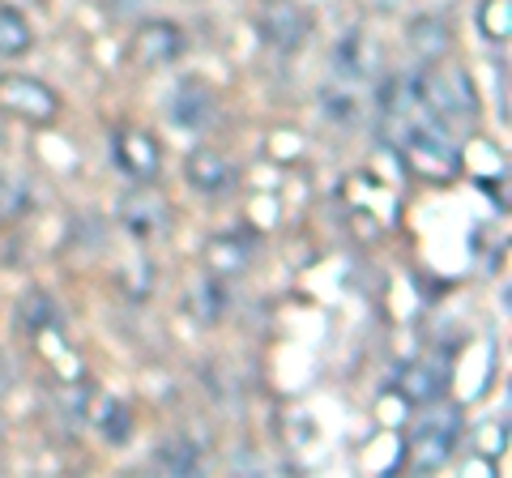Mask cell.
Instances as JSON below:
<instances>
[{"mask_svg": "<svg viewBox=\"0 0 512 478\" xmlns=\"http://www.w3.org/2000/svg\"><path fill=\"white\" fill-rule=\"evenodd\" d=\"M94 423H99L107 444H128V436H133V410H128L124 402H111V397L94 410Z\"/></svg>", "mask_w": 512, "mask_h": 478, "instance_id": "2e32d148", "label": "cell"}, {"mask_svg": "<svg viewBox=\"0 0 512 478\" xmlns=\"http://www.w3.org/2000/svg\"><path fill=\"white\" fill-rule=\"evenodd\" d=\"M111 154H116V167L137 184H150V180H158V171H163V146H158L146 129H116Z\"/></svg>", "mask_w": 512, "mask_h": 478, "instance_id": "8992f818", "label": "cell"}, {"mask_svg": "<svg viewBox=\"0 0 512 478\" xmlns=\"http://www.w3.org/2000/svg\"><path fill=\"white\" fill-rule=\"evenodd\" d=\"M30 210V193L22 180H13V175H0V222H13Z\"/></svg>", "mask_w": 512, "mask_h": 478, "instance_id": "ac0fdd59", "label": "cell"}, {"mask_svg": "<svg viewBox=\"0 0 512 478\" xmlns=\"http://www.w3.org/2000/svg\"><path fill=\"white\" fill-rule=\"evenodd\" d=\"M256 35L274 52H299L312 35V18L295 0H265L261 13H256Z\"/></svg>", "mask_w": 512, "mask_h": 478, "instance_id": "277c9868", "label": "cell"}, {"mask_svg": "<svg viewBox=\"0 0 512 478\" xmlns=\"http://www.w3.org/2000/svg\"><path fill=\"white\" fill-rule=\"evenodd\" d=\"M0 107L26 124H52L60 116V94L30 73H5L0 77Z\"/></svg>", "mask_w": 512, "mask_h": 478, "instance_id": "3957f363", "label": "cell"}, {"mask_svg": "<svg viewBox=\"0 0 512 478\" xmlns=\"http://www.w3.org/2000/svg\"><path fill=\"white\" fill-rule=\"evenodd\" d=\"M120 227L137 239H163L171 227V210L163 205V197L133 193V197L120 201Z\"/></svg>", "mask_w": 512, "mask_h": 478, "instance_id": "30bf717a", "label": "cell"}, {"mask_svg": "<svg viewBox=\"0 0 512 478\" xmlns=\"http://www.w3.org/2000/svg\"><path fill=\"white\" fill-rule=\"evenodd\" d=\"M188 52V39H184V30L175 26V22H146V26H137V35L133 43H128V56H133V65L141 69H163V65H175Z\"/></svg>", "mask_w": 512, "mask_h": 478, "instance_id": "5b68a950", "label": "cell"}, {"mask_svg": "<svg viewBox=\"0 0 512 478\" xmlns=\"http://www.w3.org/2000/svg\"><path fill=\"white\" fill-rule=\"evenodd\" d=\"M406 43L423 65H436V60L448 56V47H453V30H448V22L436 18V13H419V18H410V26H406Z\"/></svg>", "mask_w": 512, "mask_h": 478, "instance_id": "7c38bea8", "label": "cell"}, {"mask_svg": "<svg viewBox=\"0 0 512 478\" xmlns=\"http://www.w3.org/2000/svg\"><path fill=\"white\" fill-rule=\"evenodd\" d=\"M508 449V423H483V432H478V453L483 457H504Z\"/></svg>", "mask_w": 512, "mask_h": 478, "instance_id": "ffe728a7", "label": "cell"}, {"mask_svg": "<svg viewBox=\"0 0 512 478\" xmlns=\"http://www.w3.org/2000/svg\"><path fill=\"white\" fill-rule=\"evenodd\" d=\"M461 423H466L461 419V406H448L444 397L423 406V419L414 423V432H410V466L414 470H440L444 461L457 453Z\"/></svg>", "mask_w": 512, "mask_h": 478, "instance_id": "6da1fadb", "label": "cell"}, {"mask_svg": "<svg viewBox=\"0 0 512 478\" xmlns=\"http://www.w3.org/2000/svg\"><path fill=\"white\" fill-rule=\"evenodd\" d=\"M167 111H171V120L180 124V129L197 133V129H210V124H214L218 103H214V94L205 90L201 82H180V86H175V94H171Z\"/></svg>", "mask_w": 512, "mask_h": 478, "instance_id": "8fae6325", "label": "cell"}, {"mask_svg": "<svg viewBox=\"0 0 512 478\" xmlns=\"http://www.w3.org/2000/svg\"><path fill=\"white\" fill-rule=\"evenodd\" d=\"M0 146H5V137H0Z\"/></svg>", "mask_w": 512, "mask_h": 478, "instance_id": "603a6c76", "label": "cell"}, {"mask_svg": "<svg viewBox=\"0 0 512 478\" xmlns=\"http://www.w3.org/2000/svg\"><path fill=\"white\" fill-rule=\"evenodd\" d=\"M478 30L491 43H508L512 39V0H483L478 5Z\"/></svg>", "mask_w": 512, "mask_h": 478, "instance_id": "e0dca14e", "label": "cell"}, {"mask_svg": "<svg viewBox=\"0 0 512 478\" xmlns=\"http://www.w3.org/2000/svg\"><path fill=\"white\" fill-rule=\"evenodd\" d=\"M18 312H22V321H26L30 329H39V325H56V308H52V299H47V295H26Z\"/></svg>", "mask_w": 512, "mask_h": 478, "instance_id": "d6986e66", "label": "cell"}, {"mask_svg": "<svg viewBox=\"0 0 512 478\" xmlns=\"http://www.w3.org/2000/svg\"><path fill=\"white\" fill-rule=\"evenodd\" d=\"M397 393H402L410 406H419V410L431 406V402H440V397L448 393V363L436 359V355L410 363V368L397 376Z\"/></svg>", "mask_w": 512, "mask_h": 478, "instance_id": "ba28073f", "label": "cell"}, {"mask_svg": "<svg viewBox=\"0 0 512 478\" xmlns=\"http://www.w3.org/2000/svg\"><path fill=\"white\" fill-rule=\"evenodd\" d=\"M0 440H5V414H0Z\"/></svg>", "mask_w": 512, "mask_h": 478, "instance_id": "7402d4cb", "label": "cell"}, {"mask_svg": "<svg viewBox=\"0 0 512 478\" xmlns=\"http://www.w3.org/2000/svg\"><path fill=\"white\" fill-rule=\"evenodd\" d=\"M30 43H35L30 22L22 18L18 9L0 5V56H22V52H30Z\"/></svg>", "mask_w": 512, "mask_h": 478, "instance_id": "9a60e30c", "label": "cell"}, {"mask_svg": "<svg viewBox=\"0 0 512 478\" xmlns=\"http://www.w3.org/2000/svg\"><path fill=\"white\" fill-rule=\"evenodd\" d=\"M252 252H256L252 235H244V231H218V235H210V244H205V252H201L205 274H214V278L244 274V269L252 265Z\"/></svg>", "mask_w": 512, "mask_h": 478, "instance_id": "52a82bcc", "label": "cell"}, {"mask_svg": "<svg viewBox=\"0 0 512 478\" xmlns=\"http://www.w3.org/2000/svg\"><path fill=\"white\" fill-rule=\"evenodd\" d=\"M419 99L436 120H474L478 116V94L466 69L457 65H431L419 77Z\"/></svg>", "mask_w": 512, "mask_h": 478, "instance_id": "7a4b0ae2", "label": "cell"}, {"mask_svg": "<svg viewBox=\"0 0 512 478\" xmlns=\"http://www.w3.org/2000/svg\"><path fill=\"white\" fill-rule=\"evenodd\" d=\"M184 180L205 197H222L235 188V167H231V158H222L218 150H192L184 158Z\"/></svg>", "mask_w": 512, "mask_h": 478, "instance_id": "9c48e42d", "label": "cell"}, {"mask_svg": "<svg viewBox=\"0 0 512 478\" xmlns=\"http://www.w3.org/2000/svg\"><path fill=\"white\" fill-rule=\"evenodd\" d=\"M188 308L197 312L205 325L222 321V316H227V286H222V278L205 274V278H201V282L188 291Z\"/></svg>", "mask_w": 512, "mask_h": 478, "instance_id": "5bb4252c", "label": "cell"}, {"mask_svg": "<svg viewBox=\"0 0 512 478\" xmlns=\"http://www.w3.org/2000/svg\"><path fill=\"white\" fill-rule=\"evenodd\" d=\"M359 56H363V39L359 35H346V43L338 47V77H359L363 73Z\"/></svg>", "mask_w": 512, "mask_h": 478, "instance_id": "44dd1931", "label": "cell"}, {"mask_svg": "<svg viewBox=\"0 0 512 478\" xmlns=\"http://www.w3.org/2000/svg\"><path fill=\"white\" fill-rule=\"evenodd\" d=\"M201 466V449L192 444L188 436H167L163 444L154 449V470H163L171 478H184V474H197Z\"/></svg>", "mask_w": 512, "mask_h": 478, "instance_id": "4fadbf2b", "label": "cell"}]
</instances>
